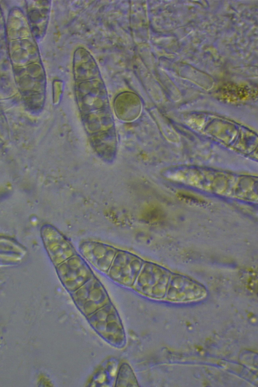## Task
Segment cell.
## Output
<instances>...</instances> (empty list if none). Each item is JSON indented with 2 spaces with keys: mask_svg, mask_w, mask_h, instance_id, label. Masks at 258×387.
<instances>
[{
  "mask_svg": "<svg viewBox=\"0 0 258 387\" xmlns=\"http://www.w3.org/2000/svg\"><path fill=\"white\" fill-rule=\"evenodd\" d=\"M87 317L95 331L108 343L115 347L123 346L125 339L123 325L110 302Z\"/></svg>",
  "mask_w": 258,
  "mask_h": 387,
  "instance_id": "obj_1",
  "label": "cell"
},
{
  "mask_svg": "<svg viewBox=\"0 0 258 387\" xmlns=\"http://www.w3.org/2000/svg\"><path fill=\"white\" fill-rule=\"evenodd\" d=\"M72 297L79 309L87 316L110 302L105 289L95 276L72 292Z\"/></svg>",
  "mask_w": 258,
  "mask_h": 387,
  "instance_id": "obj_2",
  "label": "cell"
},
{
  "mask_svg": "<svg viewBox=\"0 0 258 387\" xmlns=\"http://www.w3.org/2000/svg\"><path fill=\"white\" fill-rule=\"evenodd\" d=\"M56 270L62 285L71 292L94 276L86 260L77 253L57 266Z\"/></svg>",
  "mask_w": 258,
  "mask_h": 387,
  "instance_id": "obj_3",
  "label": "cell"
},
{
  "mask_svg": "<svg viewBox=\"0 0 258 387\" xmlns=\"http://www.w3.org/2000/svg\"><path fill=\"white\" fill-rule=\"evenodd\" d=\"M143 262L137 255L118 249L107 273L114 281L125 286L133 287Z\"/></svg>",
  "mask_w": 258,
  "mask_h": 387,
  "instance_id": "obj_4",
  "label": "cell"
},
{
  "mask_svg": "<svg viewBox=\"0 0 258 387\" xmlns=\"http://www.w3.org/2000/svg\"><path fill=\"white\" fill-rule=\"evenodd\" d=\"M82 257L97 270L107 273L118 249L99 241L87 240L79 246Z\"/></svg>",
  "mask_w": 258,
  "mask_h": 387,
  "instance_id": "obj_5",
  "label": "cell"
},
{
  "mask_svg": "<svg viewBox=\"0 0 258 387\" xmlns=\"http://www.w3.org/2000/svg\"><path fill=\"white\" fill-rule=\"evenodd\" d=\"M45 238L49 253L56 267L76 254L69 239L54 228H47Z\"/></svg>",
  "mask_w": 258,
  "mask_h": 387,
  "instance_id": "obj_6",
  "label": "cell"
},
{
  "mask_svg": "<svg viewBox=\"0 0 258 387\" xmlns=\"http://www.w3.org/2000/svg\"><path fill=\"white\" fill-rule=\"evenodd\" d=\"M137 386L139 385L132 368L126 363H122L117 372L115 386Z\"/></svg>",
  "mask_w": 258,
  "mask_h": 387,
  "instance_id": "obj_7",
  "label": "cell"
}]
</instances>
